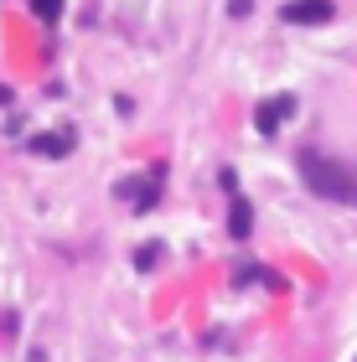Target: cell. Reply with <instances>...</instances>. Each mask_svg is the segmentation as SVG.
Returning a JSON list of instances; mask_svg holds the SVG:
<instances>
[{"label":"cell","mask_w":357,"mask_h":362,"mask_svg":"<svg viewBox=\"0 0 357 362\" xmlns=\"http://www.w3.org/2000/svg\"><path fill=\"white\" fill-rule=\"evenodd\" d=\"M31 16H37L42 26H57V16H62V0H31Z\"/></svg>","instance_id":"6"},{"label":"cell","mask_w":357,"mask_h":362,"mask_svg":"<svg viewBox=\"0 0 357 362\" xmlns=\"http://www.w3.org/2000/svg\"><path fill=\"white\" fill-rule=\"evenodd\" d=\"M290 109H295V98L290 93H280V98H264L259 104V114H254V124H259V135H274L285 119H290Z\"/></svg>","instance_id":"3"},{"label":"cell","mask_w":357,"mask_h":362,"mask_svg":"<svg viewBox=\"0 0 357 362\" xmlns=\"http://www.w3.org/2000/svg\"><path fill=\"white\" fill-rule=\"evenodd\" d=\"M68 135H31V151H37V156H68Z\"/></svg>","instance_id":"4"},{"label":"cell","mask_w":357,"mask_h":362,"mask_svg":"<svg viewBox=\"0 0 357 362\" xmlns=\"http://www.w3.org/2000/svg\"><path fill=\"white\" fill-rule=\"evenodd\" d=\"M336 16L332 0H290V6H280V21L285 26H327Z\"/></svg>","instance_id":"2"},{"label":"cell","mask_w":357,"mask_h":362,"mask_svg":"<svg viewBox=\"0 0 357 362\" xmlns=\"http://www.w3.org/2000/svg\"><path fill=\"white\" fill-rule=\"evenodd\" d=\"M249 223H254V212L243 197H233V212H228V228H233V238H249Z\"/></svg>","instance_id":"5"},{"label":"cell","mask_w":357,"mask_h":362,"mask_svg":"<svg viewBox=\"0 0 357 362\" xmlns=\"http://www.w3.org/2000/svg\"><path fill=\"white\" fill-rule=\"evenodd\" d=\"M300 176L305 187L316 197H327V202H347L357 207V171L342 166L336 156H321V151H300Z\"/></svg>","instance_id":"1"}]
</instances>
